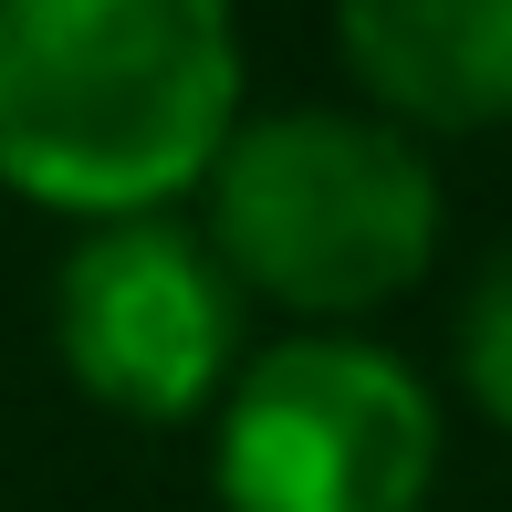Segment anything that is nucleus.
I'll return each instance as SVG.
<instances>
[{"label":"nucleus","instance_id":"nucleus-5","mask_svg":"<svg viewBox=\"0 0 512 512\" xmlns=\"http://www.w3.org/2000/svg\"><path fill=\"white\" fill-rule=\"evenodd\" d=\"M335 53L387 126H512V0H356Z\"/></svg>","mask_w":512,"mask_h":512},{"label":"nucleus","instance_id":"nucleus-2","mask_svg":"<svg viewBox=\"0 0 512 512\" xmlns=\"http://www.w3.org/2000/svg\"><path fill=\"white\" fill-rule=\"evenodd\" d=\"M199 189H209L199 241L220 251L241 304L262 293V304L314 314V324L398 304L450 230L429 147L356 105L241 115V136L220 147V168Z\"/></svg>","mask_w":512,"mask_h":512},{"label":"nucleus","instance_id":"nucleus-3","mask_svg":"<svg viewBox=\"0 0 512 512\" xmlns=\"http://www.w3.org/2000/svg\"><path fill=\"white\" fill-rule=\"evenodd\" d=\"M209 481L230 512H429L439 398L366 335H283L209 408Z\"/></svg>","mask_w":512,"mask_h":512},{"label":"nucleus","instance_id":"nucleus-4","mask_svg":"<svg viewBox=\"0 0 512 512\" xmlns=\"http://www.w3.org/2000/svg\"><path fill=\"white\" fill-rule=\"evenodd\" d=\"M53 356L95 408L136 429L209 418L241 377V283L178 209L84 230L53 272Z\"/></svg>","mask_w":512,"mask_h":512},{"label":"nucleus","instance_id":"nucleus-6","mask_svg":"<svg viewBox=\"0 0 512 512\" xmlns=\"http://www.w3.org/2000/svg\"><path fill=\"white\" fill-rule=\"evenodd\" d=\"M460 387H471V408L512 439V251L481 262L471 304H460Z\"/></svg>","mask_w":512,"mask_h":512},{"label":"nucleus","instance_id":"nucleus-1","mask_svg":"<svg viewBox=\"0 0 512 512\" xmlns=\"http://www.w3.org/2000/svg\"><path fill=\"white\" fill-rule=\"evenodd\" d=\"M241 136V32L209 0H0V189L53 220H168Z\"/></svg>","mask_w":512,"mask_h":512}]
</instances>
